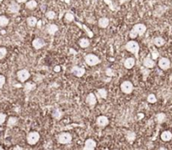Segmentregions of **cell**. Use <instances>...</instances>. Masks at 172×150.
Listing matches in <instances>:
<instances>
[{
    "mask_svg": "<svg viewBox=\"0 0 172 150\" xmlns=\"http://www.w3.org/2000/svg\"><path fill=\"white\" fill-rule=\"evenodd\" d=\"M20 9V6L16 1H12L8 6V11L11 14H18Z\"/></svg>",
    "mask_w": 172,
    "mask_h": 150,
    "instance_id": "30bf717a",
    "label": "cell"
},
{
    "mask_svg": "<svg viewBox=\"0 0 172 150\" xmlns=\"http://www.w3.org/2000/svg\"><path fill=\"white\" fill-rule=\"evenodd\" d=\"M63 112L59 108H56L53 112V117L57 120H60L63 117Z\"/></svg>",
    "mask_w": 172,
    "mask_h": 150,
    "instance_id": "d4e9b609",
    "label": "cell"
},
{
    "mask_svg": "<svg viewBox=\"0 0 172 150\" xmlns=\"http://www.w3.org/2000/svg\"><path fill=\"white\" fill-rule=\"evenodd\" d=\"M160 138H161V139L164 142H169V141H171L172 139L171 132H170V131H164L163 133H161Z\"/></svg>",
    "mask_w": 172,
    "mask_h": 150,
    "instance_id": "44dd1931",
    "label": "cell"
},
{
    "mask_svg": "<svg viewBox=\"0 0 172 150\" xmlns=\"http://www.w3.org/2000/svg\"><path fill=\"white\" fill-rule=\"evenodd\" d=\"M84 61L89 66H94L101 63V60H100V58L94 54H88L84 57Z\"/></svg>",
    "mask_w": 172,
    "mask_h": 150,
    "instance_id": "7a4b0ae2",
    "label": "cell"
},
{
    "mask_svg": "<svg viewBox=\"0 0 172 150\" xmlns=\"http://www.w3.org/2000/svg\"><path fill=\"white\" fill-rule=\"evenodd\" d=\"M137 135L134 132H132V131H127L126 132V139H127L128 143L132 144L135 141Z\"/></svg>",
    "mask_w": 172,
    "mask_h": 150,
    "instance_id": "ffe728a7",
    "label": "cell"
},
{
    "mask_svg": "<svg viewBox=\"0 0 172 150\" xmlns=\"http://www.w3.org/2000/svg\"><path fill=\"white\" fill-rule=\"evenodd\" d=\"M142 65L145 68H148V69H152L155 66V62L154 60L151 58L150 55H148L146 58H144L143 61H142Z\"/></svg>",
    "mask_w": 172,
    "mask_h": 150,
    "instance_id": "7c38bea8",
    "label": "cell"
},
{
    "mask_svg": "<svg viewBox=\"0 0 172 150\" xmlns=\"http://www.w3.org/2000/svg\"><path fill=\"white\" fill-rule=\"evenodd\" d=\"M142 76H143V80L145 81V79L147 78L149 75V73H150V71H149V70L148 68H145L144 67V69L142 70Z\"/></svg>",
    "mask_w": 172,
    "mask_h": 150,
    "instance_id": "d590c367",
    "label": "cell"
},
{
    "mask_svg": "<svg viewBox=\"0 0 172 150\" xmlns=\"http://www.w3.org/2000/svg\"><path fill=\"white\" fill-rule=\"evenodd\" d=\"M147 101H148V103H151V104L155 103V102H157L156 96H155L154 94H153V93L149 94V95L148 96V97H147Z\"/></svg>",
    "mask_w": 172,
    "mask_h": 150,
    "instance_id": "d6a6232c",
    "label": "cell"
},
{
    "mask_svg": "<svg viewBox=\"0 0 172 150\" xmlns=\"http://www.w3.org/2000/svg\"><path fill=\"white\" fill-rule=\"evenodd\" d=\"M18 122V118L16 117H9L7 122V126L9 127H14Z\"/></svg>",
    "mask_w": 172,
    "mask_h": 150,
    "instance_id": "484cf974",
    "label": "cell"
},
{
    "mask_svg": "<svg viewBox=\"0 0 172 150\" xmlns=\"http://www.w3.org/2000/svg\"><path fill=\"white\" fill-rule=\"evenodd\" d=\"M60 70H61V68H60L59 65H57V66L54 68V70H55V71H60Z\"/></svg>",
    "mask_w": 172,
    "mask_h": 150,
    "instance_id": "f6af8a7d",
    "label": "cell"
},
{
    "mask_svg": "<svg viewBox=\"0 0 172 150\" xmlns=\"http://www.w3.org/2000/svg\"><path fill=\"white\" fill-rule=\"evenodd\" d=\"M40 134L37 132H30L27 135V138H26V140H27V143L30 145H35L38 143V141L40 140Z\"/></svg>",
    "mask_w": 172,
    "mask_h": 150,
    "instance_id": "277c9868",
    "label": "cell"
},
{
    "mask_svg": "<svg viewBox=\"0 0 172 150\" xmlns=\"http://www.w3.org/2000/svg\"><path fill=\"white\" fill-rule=\"evenodd\" d=\"M5 81H6V79H5V76L3 75H0V88L4 87V85L5 84Z\"/></svg>",
    "mask_w": 172,
    "mask_h": 150,
    "instance_id": "f35d334b",
    "label": "cell"
},
{
    "mask_svg": "<svg viewBox=\"0 0 172 150\" xmlns=\"http://www.w3.org/2000/svg\"><path fill=\"white\" fill-rule=\"evenodd\" d=\"M70 52H73V54H74V55L76 54V51H75L74 50H72V49H70ZM72 54H73V53H72Z\"/></svg>",
    "mask_w": 172,
    "mask_h": 150,
    "instance_id": "7dc6e473",
    "label": "cell"
},
{
    "mask_svg": "<svg viewBox=\"0 0 172 150\" xmlns=\"http://www.w3.org/2000/svg\"><path fill=\"white\" fill-rule=\"evenodd\" d=\"M3 149H3V148H2V147L0 146V150H3Z\"/></svg>",
    "mask_w": 172,
    "mask_h": 150,
    "instance_id": "c3c4849f",
    "label": "cell"
},
{
    "mask_svg": "<svg viewBox=\"0 0 172 150\" xmlns=\"http://www.w3.org/2000/svg\"><path fill=\"white\" fill-rule=\"evenodd\" d=\"M119 3H120V4H123L125 3H127V1H129V0H118Z\"/></svg>",
    "mask_w": 172,
    "mask_h": 150,
    "instance_id": "ee69618b",
    "label": "cell"
},
{
    "mask_svg": "<svg viewBox=\"0 0 172 150\" xmlns=\"http://www.w3.org/2000/svg\"><path fill=\"white\" fill-rule=\"evenodd\" d=\"M5 120H6V115L4 113L0 112V125H2L3 123H4Z\"/></svg>",
    "mask_w": 172,
    "mask_h": 150,
    "instance_id": "ab89813d",
    "label": "cell"
},
{
    "mask_svg": "<svg viewBox=\"0 0 172 150\" xmlns=\"http://www.w3.org/2000/svg\"><path fill=\"white\" fill-rule=\"evenodd\" d=\"M36 84L35 82H32V81H28L24 84V92L25 93H29L34 90H36Z\"/></svg>",
    "mask_w": 172,
    "mask_h": 150,
    "instance_id": "e0dca14e",
    "label": "cell"
},
{
    "mask_svg": "<svg viewBox=\"0 0 172 150\" xmlns=\"http://www.w3.org/2000/svg\"><path fill=\"white\" fill-rule=\"evenodd\" d=\"M151 55H152V59L155 60V59H157V58L159 57V52L157 51L155 49H154V50H151Z\"/></svg>",
    "mask_w": 172,
    "mask_h": 150,
    "instance_id": "74e56055",
    "label": "cell"
},
{
    "mask_svg": "<svg viewBox=\"0 0 172 150\" xmlns=\"http://www.w3.org/2000/svg\"><path fill=\"white\" fill-rule=\"evenodd\" d=\"M46 17L49 18V19H54L56 17V13L53 10H50L46 13Z\"/></svg>",
    "mask_w": 172,
    "mask_h": 150,
    "instance_id": "e575fe53",
    "label": "cell"
},
{
    "mask_svg": "<svg viewBox=\"0 0 172 150\" xmlns=\"http://www.w3.org/2000/svg\"><path fill=\"white\" fill-rule=\"evenodd\" d=\"M109 119L107 116H99L97 118H96V124L97 126L100 127H107V125L109 124Z\"/></svg>",
    "mask_w": 172,
    "mask_h": 150,
    "instance_id": "ba28073f",
    "label": "cell"
},
{
    "mask_svg": "<svg viewBox=\"0 0 172 150\" xmlns=\"http://www.w3.org/2000/svg\"><path fill=\"white\" fill-rule=\"evenodd\" d=\"M3 2V0H0V4H1V3Z\"/></svg>",
    "mask_w": 172,
    "mask_h": 150,
    "instance_id": "681fc988",
    "label": "cell"
},
{
    "mask_svg": "<svg viewBox=\"0 0 172 150\" xmlns=\"http://www.w3.org/2000/svg\"><path fill=\"white\" fill-rule=\"evenodd\" d=\"M135 63H136L135 59L132 57H129L125 60L124 63H123V65H124V67L126 68V69L130 70V69H132L134 65H135Z\"/></svg>",
    "mask_w": 172,
    "mask_h": 150,
    "instance_id": "ac0fdd59",
    "label": "cell"
},
{
    "mask_svg": "<svg viewBox=\"0 0 172 150\" xmlns=\"http://www.w3.org/2000/svg\"><path fill=\"white\" fill-rule=\"evenodd\" d=\"M106 73H107V75H109V76H112L114 75L113 73V70L111 68H108V69L106 70Z\"/></svg>",
    "mask_w": 172,
    "mask_h": 150,
    "instance_id": "60d3db41",
    "label": "cell"
},
{
    "mask_svg": "<svg viewBox=\"0 0 172 150\" xmlns=\"http://www.w3.org/2000/svg\"><path fill=\"white\" fill-rule=\"evenodd\" d=\"M153 42H154V45L157 47L163 46L166 44V41L162 37H156V38H154Z\"/></svg>",
    "mask_w": 172,
    "mask_h": 150,
    "instance_id": "603a6c76",
    "label": "cell"
},
{
    "mask_svg": "<svg viewBox=\"0 0 172 150\" xmlns=\"http://www.w3.org/2000/svg\"><path fill=\"white\" fill-rule=\"evenodd\" d=\"M158 65H159V67H160L161 70H167L171 67V60H170L168 58L162 57L160 59Z\"/></svg>",
    "mask_w": 172,
    "mask_h": 150,
    "instance_id": "52a82bcc",
    "label": "cell"
},
{
    "mask_svg": "<svg viewBox=\"0 0 172 150\" xmlns=\"http://www.w3.org/2000/svg\"><path fill=\"white\" fill-rule=\"evenodd\" d=\"M25 7H26V9H28L30 10H33L37 7V2L36 0H30V1L26 2Z\"/></svg>",
    "mask_w": 172,
    "mask_h": 150,
    "instance_id": "83f0119b",
    "label": "cell"
},
{
    "mask_svg": "<svg viewBox=\"0 0 172 150\" xmlns=\"http://www.w3.org/2000/svg\"><path fill=\"white\" fill-rule=\"evenodd\" d=\"M9 23V19L5 15H1L0 16V28H4L7 26Z\"/></svg>",
    "mask_w": 172,
    "mask_h": 150,
    "instance_id": "f1b7e54d",
    "label": "cell"
},
{
    "mask_svg": "<svg viewBox=\"0 0 172 150\" xmlns=\"http://www.w3.org/2000/svg\"><path fill=\"white\" fill-rule=\"evenodd\" d=\"M73 138L69 133H61L58 136V142L61 144H71Z\"/></svg>",
    "mask_w": 172,
    "mask_h": 150,
    "instance_id": "3957f363",
    "label": "cell"
},
{
    "mask_svg": "<svg viewBox=\"0 0 172 150\" xmlns=\"http://www.w3.org/2000/svg\"><path fill=\"white\" fill-rule=\"evenodd\" d=\"M13 149L14 150H23L24 149H23V148H21V147H19V146H16V147H15V148H14V149Z\"/></svg>",
    "mask_w": 172,
    "mask_h": 150,
    "instance_id": "7bdbcfd3",
    "label": "cell"
},
{
    "mask_svg": "<svg viewBox=\"0 0 172 150\" xmlns=\"http://www.w3.org/2000/svg\"><path fill=\"white\" fill-rule=\"evenodd\" d=\"M7 53V49L5 47H0V60H3L4 58H5Z\"/></svg>",
    "mask_w": 172,
    "mask_h": 150,
    "instance_id": "836d02e7",
    "label": "cell"
},
{
    "mask_svg": "<svg viewBox=\"0 0 172 150\" xmlns=\"http://www.w3.org/2000/svg\"><path fill=\"white\" fill-rule=\"evenodd\" d=\"M96 97L97 98L100 99H107V91L105 88L98 89L96 92Z\"/></svg>",
    "mask_w": 172,
    "mask_h": 150,
    "instance_id": "7402d4cb",
    "label": "cell"
},
{
    "mask_svg": "<svg viewBox=\"0 0 172 150\" xmlns=\"http://www.w3.org/2000/svg\"><path fill=\"white\" fill-rule=\"evenodd\" d=\"M132 29L136 31L138 36H142L147 30V27L144 23H136L135 25H133Z\"/></svg>",
    "mask_w": 172,
    "mask_h": 150,
    "instance_id": "9c48e42d",
    "label": "cell"
},
{
    "mask_svg": "<svg viewBox=\"0 0 172 150\" xmlns=\"http://www.w3.org/2000/svg\"><path fill=\"white\" fill-rule=\"evenodd\" d=\"M138 36V35L137 34V32L133 29H132L129 32V37L131 39H136L137 37Z\"/></svg>",
    "mask_w": 172,
    "mask_h": 150,
    "instance_id": "8d00e7d4",
    "label": "cell"
},
{
    "mask_svg": "<svg viewBox=\"0 0 172 150\" xmlns=\"http://www.w3.org/2000/svg\"><path fill=\"white\" fill-rule=\"evenodd\" d=\"M45 45H46V43L42 38H36L32 41V46L34 47V49H36V50H41Z\"/></svg>",
    "mask_w": 172,
    "mask_h": 150,
    "instance_id": "5bb4252c",
    "label": "cell"
},
{
    "mask_svg": "<svg viewBox=\"0 0 172 150\" xmlns=\"http://www.w3.org/2000/svg\"><path fill=\"white\" fill-rule=\"evenodd\" d=\"M96 147V142L94 139H87L84 143V147L83 148V150H94Z\"/></svg>",
    "mask_w": 172,
    "mask_h": 150,
    "instance_id": "9a60e30c",
    "label": "cell"
},
{
    "mask_svg": "<svg viewBox=\"0 0 172 150\" xmlns=\"http://www.w3.org/2000/svg\"><path fill=\"white\" fill-rule=\"evenodd\" d=\"M79 46L81 47V48H83V49H85V48H88L89 46V45H90V42L88 39H86V38H82V39H80L79 40Z\"/></svg>",
    "mask_w": 172,
    "mask_h": 150,
    "instance_id": "f546056e",
    "label": "cell"
},
{
    "mask_svg": "<svg viewBox=\"0 0 172 150\" xmlns=\"http://www.w3.org/2000/svg\"><path fill=\"white\" fill-rule=\"evenodd\" d=\"M64 2H65L66 4H70V0H64Z\"/></svg>",
    "mask_w": 172,
    "mask_h": 150,
    "instance_id": "bcb514c9",
    "label": "cell"
},
{
    "mask_svg": "<svg viewBox=\"0 0 172 150\" xmlns=\"http://www.w3.org/2000/svg\"><path fill=\"white\" fill-rule=\"evenodd\" d=\"M155 118H156V122L159 123V124H162L163 122H165L166 120V115L163 112H160L158 113L157 115L155 116Z\"/></svg>",
    "mask_w": 172,
    "mask_h": 150,
    "instance_id": "4316f807",
    "label": "cell"
},
{
    "mask_svg": "<svg viewBox=\"0 0 172 150\" xmlns=\"http://www.w3.org/2000/svg\"><path fill=\"white\" fill-rule=\"evenodd\" d=\"M46 29H47V32L50 35H54L56 32L58 31V26L55 23H48L46 27Z\"/></svg>",
    "mask_w": 172,
    "mask_h": 150,
    "instance_id": "2e32d148",
    "label": "cell"
},
{
    "mask_svg": "<svg viewBox=\"0 0 172 150\" xmlns=\"http://www.w3.org/2000/svg\"><path fill=\"white\" fill-rule=\"evenodd\" d=\"M76 23H77L78 25V27H80V28H83V29H84L86 32H87V34H88V35H89V37H90V38H91V37H93V36H94V34L92 33V31H91L90 29H88V28H87L85 25L81 24V23H79L78 22H76Z\"/></svg>",
    "mask_w": 172,
    "mask_h": 150,
    "instance_id": "1f68e13d",
    "label": "cell"
},
{
    "mask_svg": "<svg viewBox=\"0 0 172 150\" xmlns=\"http://www.w3.org/2000/svg\"><path fill=\"white\" fill-rule=\"evenodd\" d=\"M30 72H29L28 70L26 69L20 70L17 72V77H18V80L20 82H24L26 80H28L30 78Z\"/></svg>",
    "mask_w": 172,
    "mask_h": 150,
    "instance_id": "8992f818",
    "label": "cell"
},
{
    "mask_svg": "<svg viewBox=\"0 0 172 150\" xmlns=\"http://www.w3.org/2000/svg\"><path fill=\"white\" fill-rule=\"evenodd\" d=\"M110 23V19L107 17H102L98 21V25L101 29H107Z\"/></svg>",
    "mask_w": 172,
    "mask_h": 150,
    "instance_id": "d6986e66",
    "label": "cell"
},
{
    "mask_svg": "<svg viewBox=\"0 0 172 150\" xmlns=\"http://www.w3.org/2000/svg\"><path fill=\"white\" fill-rule=\"evenodd\" d=\"M17 3H19V4H23V3H25V2H27L28 0H15Z\"/></svg>",
    "mask_w": 172,
    "mask_h": 150,
    "instance_id": "b9f144b4",
    "label": "cell"
},
{
    "mask_svg": "<svg viewBox=\"0 0 172 150\" xmlns=\"http://www.w3.org/2000/svg\"><path fill=\"white\" fill-rule=\"evenodd\" d=\"M86 103L89 105V107L92 108L95 106V104L97 102V97L94 93H89L88 96L86 97Z\"/></svg>",
    "mask_w": 172,
    "mask_h": 150,
    "instance_id": "8fae6325",
    "label": "cell"
},
{
    "mask_svg": "<svg viewBox=\"0 0 172 150\" xmlns=\"http://www.w3.org/2000/svg\"><path fill=\"white\" fill-rule=\"evenodd\" d=\"M125 49L127 50V51L131 52L132 54L135 55L136 58H138V52L140 50V46L138 45V43L135 41H128L126 45H125Z\"/></svg>",
    "mask_w": 172,
    "mask_h": 150,
    "instance_id": "6da1fadb",
    "label": "cell"
},
{
    "mask_svg": "<svg viewBox=\"0 0 172 150\" xmlns=\"http://www.w3.org/2000/svg\"><path fill=\"white\" fill-rule=\"evenodd\" d=\"M71 72L77 77H82L85 74V69L83 67H78L74 65L71 68Z\"/></svg>",
    "mask_w": 172,
    "mask_h": 150,
    "instance_id": "4fadbf2b",
    "label": "cell"
},
{
    "mask_svg": "<svg viewBox=\"0 0 172 150\" xmlns=\"http://www.w3.org/2000/svg\"><path fill=\"white\" fill-rule=\"evenodd\" d=\"M64 18H65L66 22L70 23V22H73V21L74 20V16H73V14L72 13L68 12V13H66Z\"/></svg>",
    "mask_w": 172,
    "mask_h": 150,
    "instance_id": "4dcf8cb0",
    "label": "cell"
},
{
    "mask_svg": "<svg viewBox=\"0 0 172 150\" xmlns=\"http://www.w3.org/2000/svg\"><path fill=\"white\" fill-rule=\"evenodd\" d=\"M37 18L36 17H34V16H30V17H28L26 18V23L27 24L30 26V27H35L36 24H37Z\"/></svg>",
    "mask_w": 172,
    "mask_h": 150,
    "instance_id": "cb8c5ba5",
    "label": "cell"
},
{
    "mask_svg": "<svg viewBox=\"0 0 172 150\" xmlns=\"http://www.w3.org/2000/svg\"><path fill=\"white\" fill-rule=\"evenodd\" d=\"M120 88H121V91L125 94H131L133 91V85L131 81H125L121 84Z\"/></svg>",
    "mask_w": 172,
    "mask_h": 150,
    "instance_id": "5b68a950",
    "label": "cell"
}]
</instances>
